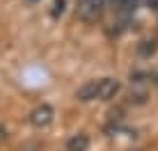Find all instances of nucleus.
Here are the masks:
<instances>
[{"instance_id":"f257e3e1","label":"nucleus","mask_w":158,"mask_h":151,"mask_svg":"<svg viewBox=\"0 0 158 151\" xmlns=\"http://www.w3.org/2000/svg\"><path fill=\"white\" fill-rule=\"evenodd\" d=\"M53 119H55V110H53L48 103L37 105L35 110L28 115V121H30L32 128H48L53 124Z\"/></svg>"},{"instance_id":"f03ea898","label":"nucleus","mask_w":158,"mask_h":151,"mask_svg":"<svg viewBox=\"0 0 158 151\" xmlns=\"http://www.w3.org/2000/svg\"><path fill=\"white\" fill-rule=\"evenodd\" d=\"M108 0H78V7L76 12L83 21H96L101 16V9Z\"/></svg>"},{"instance_id":"7ed1b4c3","label":"nucleus","mask_w":158,"mask_h":151,"mask_svg":"<svg viewBox=\"0 0 158 151\" xmlns=\"http://www.w3.org/2000/svg\"><path fill=\"white\" fill-rule=\"evenodd\" d=\"M119 92V80L115 78H99V96L96 101H110Z\"/></svg>"},{"instance_id":"20e7f679","label":"nucleus","mask_w":158,"mask_h":151,"mask_svg":"<svg viewBox=\"0 0 158 151\" xmlns=\"http://www.w3.org/2000/svg\"><path fill=\"white\" fill-rule=\"evenodd\" d=\"M96 96H99V80H87L78 87L76 92V99L83 101V103H89V101H96Z\"/></svg>"},{"instance_id":"39448f33","label":"nucleus","mask_w":158,"mask_h":151,"mask_svg":"<svg viewBox=\"0 0 158 151\" xmlns=\"http://www.w3.org/2000/svg\"><path fill=\"white\" fill-rule=\"evenodd\" d=\"M89 149V137L85 133H76L67 140V151H87Z\"/></svg>"},{"instance_id":"423d86ee","label":"nucleus","mask_w":158,"mask_h":151,"mask_svg":"<svg viewBox=\"0 0 158 151\" xmlns=\"http://www.w3.org/2000/svg\"><path fill=\"white\" fill-rule=\"evenodd\" d=\"M5 137H7V131H5V128H2V126H0V144H2V142H5Z\"/></svg>"},{"instance_id":"0eeeda50","label":"nucleus","mask_w":158,"mask_h":151,"mask_svg":"<svg viewBox=\"0 0 158 151\" xmlns=\"http://www.w3.org/2000/svg\"><path fill=\"white\" fill-rule=\"evenodd\" d=\"M28 2H39V0H28Z\"/></svg>"}]
</instances>
